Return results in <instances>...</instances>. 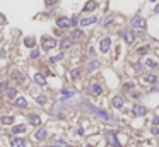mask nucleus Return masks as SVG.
I'll return each mask as SVG.
<instances>
[{"instance_id": "nucleus-13", "label": "nucleus", "mask_w": 159, "mask_h": 147, "mask_svg": "<svg viewBox=\"0 0 159 147\" xmlns=\"http://www.w3.org/2000/svg\"><path fill=\"white\" fill-rule=\"evenodd\" d=\"M16 106L24 110V108H28V101H26L22 96H19V98H16Z\"/></svg>"}, {"instance_id": "nucleus-5", "label": "nucleus", "mask_w": 159, "mask_h": 147, "mask_svg": "<svg viewBox=\"0 0 159 147\" xmlns=\"http://www.w3.org/2000/svg\"><path fill=\"white\" fill-rule=\"evenodd\" d=\"M106 140H108V144H111V146L120 147V142H118V139H116V132H108V133H106Z\"/></svg>"}, {"instance_id": "nucleus-38", "label": "nucleus", "mask_w": 159, "mask_h": 147, "mask_svg": "<svg viewBox=\"0 0 159 147\" xmlns=\"http://www.w3.org/2000/svg\"><path fill=\"white\" fill-rule=\"evenodd\" d=\"M79 21H77V17H74V19H70V26H75Z\"/></svg>"}, {"instance_id": "nucleus-8", "label": "nucleus", "mask_w": 159, "mask_h": 147, "mask_svg": "<svg viewBox=\"0 0 159 147\" xmlns=\"http://www.w3.org/2000/svg\"><path fill=\"white\" fill-rule=\"evenodd\" d=\"M10 147H26V142H24V139H21V137H16V139H12V142H10Z\"/></svg>"}, {"instance_id": "nucleus-40", "label": "nucleus", "mask_w": 159, "mask_h": 147, "mask_svg": "<svg viewBox=\"0 0 159 147\" xmlns=\"http://www.w3.org/2000/svg\"><path fill=\"white\" fill-rule=\"evenodd\" d=\"M3 89H7V84H5V82H3V84H0V92L3 91Z\"/></svg>"}, {"instance_id": "nucleus-41", "label": "nucleus", "mask_w": 159, "mask_h": 147, "mask_svg": "<svg viewBox=\"0 0 159 147\" xmlns=\"http://www.w3.org/2000/svg\"><path fill=\"white\" fill-rule=\"evenodd\" d=\"M0 56H5V50H2V48H0Z\"/></svg>"}, {"instance_id": "nucleus-26", "label": "nucleus", "mask_w": 159, "mask_h": 147, "mask_svg": "<svg viewBox=\"0 0 159 147\" xmlns=\"http://www.w3.org/2000/svg\"><path fill=\"white\" fill-rule=\"evenodd\" d=\"M81 74H82V69H79V67H77V69H74V70L70 72V75L74 77V79H79V77H81Z\"/></svg>"}, {"instance_id": "nucleus-36", "label": "nucleus", "mask_w": 159, "mask_h": 147, "mask_svg": "<svg viewBox=\"0 0 159 147\" xmlns=\"http://www.w3.org/2000/svg\"><path fill=\"white\" fill-rule=\"evenodd\" d=\"M132 87H134V84H132V82H128V84H125V89H127V91H130Z\"/></svg>"}, {"instance_id": "nucleus-7", "label": "nucleus", "mask_w": 159, "mask_h": 147, "mask_svg": "<svg viewBox=\"0 0 159 147\" xmlns=\"http://www.w3.org/2000/svg\"><path fill=\"white\" fill-rule=\"evenodd\" d=\"M123 103H125L123 96H115V98H113V101H111L113 108H122V106H123Z\"/></svg>"}, {"instance_id": "nucleus-30", "label": "nucleus", "mask_w": 159, "mask_h": 147, "mask_svg": "<svg viewBox=\"0 0 159 147\" xmlns=\"http://www.w3.org/2000/svg\"><path fill=\"white\" fill-rule=\"evenodd\" d=\"M137 53H139V55H145V53H149V46H142V48H139V50H137Z\"/></svg>"}, {"instance_id": "nucleus-24", "label": "nucleus", "mask_w": 159, "mask_h": 147, "mask_svg": "<svg viewBox=\"0 0 159 147\" xmlns=\"http://www.w3.org/2000/svg\"><path fill=\"white\" fill-rule=\"evenodd\" d=\"M12 75H14V79H16V80H19L21 84H22V82L26 80V79H24V75H22L21 72H17V70H14V72H12Z\"/></svg>"}, {"instance_id": "nucleus-43", "label": "nucleus", "mask_w": 159, "mask_h": 147, "mask_svg": "<svg viewBox=\"0 0 159 147\" xmlns=\"http://www.w3.org/2000/svg\"><path fill=\"white\" fill-rule=\"evenodd\" d=\"M151 2H156V0H151Z\"/></svg>"}, {"instance_id": "nucleus-34", "label": "nucleus", "mask_w": 159, "mask_h": 147, "mask_svg": "<svg viewBox=\"0 0 159 147\" xmlns=\"http://www.w3.org/2000/svg\"><path fill=\"white\" fill-rule=\"evenodd\" d=\"M82 31H74V38H82Z\"/></svg>"}, {"instance_id": "nucleus-42", "label": "nucleus", "mask_w": 159, "mask_h": 147, "mask_svg": "<svg viewBox=\"0 0 159 147\" xmlns=\"http://www.w3.org/2000/svg\"><path fill=\"white\" fill-rule=\"evenodd\" d=\"M154 12H156V14H159V5L156 7V9H154Z\"/></svg>"}, {"instance_id": "nucleus-18", "label": "nucleus", "mask_w": 159, "mask_h": 147, "mask_svg": "<svg viewBox=\"0 0 159 147\" xmlns=\"http://www.w3.org/2000/svg\"><path fill=\"white\" fill-rule=\"evenodd\" d=\"M91 91H92V94H96V96H99L101 92H103V87L98 84V82H94L92 86H91Z\"/></svg>"}, {"instance_id": "nucleus-9", "label": "nucleus", "mask_w": 159, "mask_h": 147, "mask_svg": "<svg viewBox=\"0 0 159 147\" xmlns=\"http://www.w3.org/2000/svg\"><path fill=\"white\" fill-rule=\"evenodd\" d=\"M122 38L125 39L127 45H132V43H134V34H132L130 31H123V33H122Z\"/></svg>"}, {"instance_id": "nucleus-11", "label": "nucleus", "mask_w": 159, "mask_h": 147, "mask_svg": "<svg viewBox=\"0 0 159 147\" xmlns=\"http://www.w3.org/2000/svg\"><path fill=\"white\" fill-rule=\"evenodd\" d=\"M145 113H147V110H145L144 106H139V104L134 106V115H135V116H144Z\"/></svg>"}, {"instance_id": "nucleus-16", "label": "nucleus", "mask_w": 159, "mask_h": 147, "mask_svg": "<svg viewBox=\"0 0 159 147\" xmlns=\"http://www.w3.org/2000/svg\"><path fill=\"white\" fill-rule=\"evenodd\" d=\"M96 21H98L96 17H84V19H81V26H84V27H86V26H91V24H94Z\"/></svg>"}, {"instance_id": "nucleus-17", "label": "nucleus", "mask_w": 159, "mask_h": 147, "mask_svg": "<svg viewBox=\"0 0 159 147\" xmlns=\"http://www.w3.org/2000/svg\"><path fill=\"white\" fill-rule=\"evenodd\" d=\"M75 92L74 91H70V89H62V92H60V98L62 99H69V98H72Z\"/></svg>"}, {"instance_id": "nucleus-27", "label": "nucleus", "mask_w": 159, "mask_h": 147, "mask_svg": "<svg viewBox=\"0 0 159 147\" xmlns=\"http://www.w3.org/2000/svg\"><path fill=\"white\" fill-rule=\"evenodd\" d=\"M145 65H147L149 69H156V67H158V62H156V60H152V58H149V60L145 62Z\"/></svg>"}, {"instance_id": "nucleus-31", "label": "nucleus", "mask_w": 159, "mask_h": 147, "mask_svg": "<svg viewBox=\"0 0 159 147\" xmlns=\"http://www.w3.org/2000/svg\"><path fill=\"white\" fill-rule=\"evenodd\" d=\"M62 58H63V53H58V55L52 56V58H50V60H52L53 63H55V62H60V60H62Z\"/></svg>"}, {"instance_id": "nucleus-22", "label": "nucleus", "mask_w": 159, "mask_h": 147, "mask_svg": "<svg viewBox=\"0 0 159 147\" xmlns=\"http://www.w3.org/2000/svg\"><path fill=\"white\" fill-rule=\"evenodd\" d=\"M26 130H28L26 125H16V127L12 128V132H14V133H22V132H26Z\"/></svg>"}, {"instance_id": "nucleus-19", "label": "nucleus", "mask_w": 159, "mask_h": 147, "mask_svg": "<svg viewBox=\"0 0 159 147\" xmlns=\"http://www.w3.org/2000/svg\"><path fill=\"white\" fill-rule=\"evenodd\" d=\"M34 82L38 84V86H45V84H46V79H45L41 74H36L34 75Z\"/></svg>"}, {"instance_id": "nucleus-37", "label": "nucleus", "mask_w": 159, "mask_h": 147, "mask_svg": "<svg viewBox=\"0 0 159 147\" xmlns=\"http://www.w3.org/2000/svg\"><path fill=\"white\" fill-rule=\"evenodd\" d=\"M2 24H5V16H3V14H0V26H2Z\"/></svg>"}, {"instance_id": "nucleus-15", "label": "nucleus", "mask_w": 159, "mask_h": 147, "mask_svg": "<svg viewBox=\"0 0 159 147\" xmlns=\"http://www.w3.org/2000/svg\"><path fill=\"white\" fill-rule=\"evenodd\" d=\"M72 41H74L72 38H63V39L60 41V46H62L63 50H67V48H70L72 46Z\"/></svg>"}, {"instance_id": "nucleus-23", "label": "nucleus", "mask_w": 159, "mask_h": 147, "mask_svg": "<svg viewBox=\"0 0 159 147\" xmlns=\"http://www.w3.org/2000/svg\"><path fill=\"white\" fill-rule=\"evenodd\" d=\"M24 45H26V46H28V48H33V46H34L36 45V41H34V38H26V39H24Z\"/></svg>"}, {"instance_id": "nucleus-35", "label": "nucleus", "mask_w": 159, "mask_h": 147, "mask_svg": "<svg viewBox=\"0 0 159 147\" xmlns=\"http://www.w3.org/2000/svg\"><path fill=\"white\" fill-rule=\"evenodd\" d=\"M58 0H45V5H53V3H56Z\"/></svg>"}, {"instance_id": "nucleus-12", "label": "nucleus", "mask_w": 159, "mask_h": 147, "mask_svg": "<svg viewBox=\"0 0 159 147\" xmlns=\"http://www.w3.org/2000/svg\"><path fill=\"white\" fill-rule=\"evenodd\" d=\"M34 137H36V140H45V139L48 137V132H46L45 128H39L38 132H36Z\"/></svg>"}, {"instance_id": "nucleus-4", "label": "nucleus", "mask_w": 159, "mask_h": 147, "mask_svg": "<svg viewBox=\"0 0 159 147\" xmlns=\"http://www.w3.org/2000/svg\"><path fill=\"white\" fill-rule=\"evenodd\" d=\"M109 48H111V39H109V38H103V39L99 41V50H101L103 53H108Z\"/></svg>"}, {"instance_id": "nucleus-3", "label": "nucleus", "mask_w": 159, "mask_h": 147, "mask_svg": "<svg viewBox=\"0 0 159 147\" xmlns=\"http://www.w3.org/2000/svg\"><path fill=\"white\" fill-rule=\"evenodd\" d=\"M132 26L137 27V29H144L145 27V19L142 17V16H135V17L132 19Z\"/></svg>"}, {"instance_id": "nucleus-25", "label": "nucleus", "mask_w": 159, "mask_h": 147, "mask_svg": "<svg viewBox=\"0 0 159 147\" xmlns=\"http://www.w3.org/2000/svg\"><path fill=\"white\" fill-rule=\"evenodd\" d=\"M2 123L3 125H12L14 123V116H3L2 118Z\"/></svg>"}, {"instance_id": "nucleus-39", "label": "nucleus", "mask_w": 159, "mask_h": 147, "mask_svg": "<svg viewBox=\"0 0 159 147\" xmlns=\"http://www.w3.org/2000/svg\"><path fill=\"white\" fill-rule=\"evenodd\" d=\"M159 123V116H154V120H152V125H158Z\"/></svg>"}, {"instance_id": "nucleus-6", "label": "nucleus", "mask_w": 159, "mask_h": 147, "mask_svg": "<svg viewBox=\"0 0 159 147\" xmlns=\"http://www.w3.org/2000/svg\"><path fill=\"white\" fill-rule=\"evenodd\" d=\"M56 26H58L60 29H67V27H70V19L58 17V19H56Z\"/></svg>"}, {"instance_id": "nucleus-2", "label": "nucleus", "mask_w": 159, "mask_h": 147, "mask_svg": "<svg viewBox=\"0 0 159 147\" xmlns=\"http://www.w3.org/2000/svg\"><path fill=\"white\" fill-rule=\"evenodd\" d=\"M41 46H43V50H52V48L56 46V41L53 38H43L41 39Z\"/></svg>"}, {"instance_id": "nucleus-33", "label": "nucleus", "mask_w": 159, "mask_h": 147, "mask_svg": "<svg viewBox=\"0 0 159 147\" xmlns=\"http://www.w3.org/2000/svg\"><path fill=\"white\" fill-rule=\"evenodd\" d=\"M38 56H39V52H38V50H33V52H31V58L34 60V58H38Z\"/></svg>"}, {"instance_id": "nucleus-14", "label": "nucleus", "mask_w": 159, "mask_h": 147, "mask_svg": "<svg viewBox=\"0 0 159 147\" xmlns=\"http://www.w3.org/2000/svg\"><path fill=\"white\" fill-rule=\"evenodd\" d=\"M29 123L34 125V127H39L41 125V118L38 115H29Z\"/></svg>"}, {"instance_id": "nucleus-32", "label": "nucleus", "mask_w": 159, "mask_h": 147, "mask_svg": "<svg viewBox=\"0 0 159 147\" xmlns=\"http://www.w3.org/2000/svg\"><path fill=\"white\" fill-rule=\"evenodd\" d=\"M151 132H152L154 135H159V127H158V125H152V128H151Z\"/></svg>"}, {"instance_id": "nucleus-21", "label": "nucleus", "mask_w": 159, "mask_h": 147, "mask_svg": "<svg viewBox=\"0 0 159 147\" xmlns=\"http://www.w3.org/2000/svg\"><path fill=\"white\" fill-rule=\"evenodd\" d=\"M46 101H48V98H46L45 94L36 96V103H38V104H41V106H43V104H46Z\"/></svg>"}, {"instance_id": "nucleus-20", "label": "nucleus", "mask_w": 159, "mask_h": 147, "mask_svg": "<svg viewBox=\"0 0 159 147\" xmlns=\"http://www.w3.org/2000/svg\"><path fill=\"white\" fill-rule=\"evenodd\" d=\"M96 9V2L94 0H91V2H87L86 5H84V12H91V10H94Z\"/></svg>"}, {"instance_id": "nucleus-1", "label": "nucleus", "mask_w": 159, "mask_h": 147, "mask_svg": "<svg viewBox=\"0 0 159 147\" xmlns=\"http://www.w3.org/2000/svg\"><path fill=\"white\" fill-rule=\"evenodd\" d=\"M89 110L92 111V113H94L96 116H99V118H103L105 122H109V120H111V116H109V115H108L106 111L99 110V108H94V106H89Z\"/></svg>"}, {"instance_id": "nucleus-10", "label": "nucleus", "mask_w": 159, "mask_h": 147, "mask_svg": "<svg viewBox=\"0 0 159 147\" xmlns=\"http://www.w3.org/2000/svg\"><path fill=\"white\" fill-rule=\"evenodd\" d=\"M142 79H144V82H147V84H156V82H158V77H156L154 74H147V75H144Z\"/></svg>"}, {"instance_id": "nucleus-29", "label": "nucleus", "mask_w": 159, "mask_h": 147, "mask_svg": "<svg viewBox=\"0 0 159 147\" xmlns=\"http://www.w3.org/2000/svg\"><path fill=\"white\" fill-rule=\"evenodd\" d=\"M17 96V91L16 89H7V98H10V99H14Z\"/></svg>"}, {"instance_id": "nucleus-28", "label": "nucleus", "mask_w": 159, "mask_h": 147, "mask_svg": "<svg viewBox=\"0 0 159 147\" xmlns=\"http://www.w3.org/2000/svg\"><path fill=\"white\" fill-rule=\"evenodd\" d=\"M98 67H99V62H98V60H92V62L89 63V70H96Z\"/></svg>"}]
</instances>
